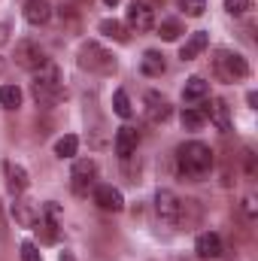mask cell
<instances>
[{"label": "cell", "mask_w": 258, "mask_h": 261, "mask_svg": "<svg viewBox=\"0 0 258 261\" xmlns=\"http://www.w3.org/2000/svg\"><path fill=\"white\" fill-rule=\"evenodd\" d=\"M100 34H104V37H110V40H116V43H128L125 24H122V21H116V18H104V21H100Z\"/></svg>", "instance_id": "ffe728a7"}, {"label": "cell", "mask_w": 258, "mask_h": 261, "mask_svg": "<svg viewBox=\"0 0 258 261\" xmlns=\"http://www.w3.org/2000/svg\"><path fill=\"white\" fill-rule=\"evenodd\" d=\"M179 34H183V21H179V18H164V21L158 24V37L167 40V43L179 40Z\"/></svg>", "instance_id": "603a6c76"}, {"label": "cell", "mask_w": 258, "mask_h": 261, "mask_svg": "<svg viewBox=\"0 0 258 261\" xmlns=\"http://www.w3.org/2000/svg\"><path fill=\"white\" fill-rule=\"evenodd\" d=\"M203 97H210V82L200 79V76H192V79L183 85V100H186V103H197V100H203Z\"/></svg>", "instance_id": "e0dca14e"}, {"label": "cell", "mask_w": 258, "mask_h": 261, "mask_svg": "<svg viewBox=\"0 0 258 261\" xmlns=\"http://www.w3.org/2000/svg\"><path fill=\"white\" fill-rule=\"evenodd\" d=\"M155 213H158V219L164 225H176V219H179V197L170 189H158L155 192Z\"/></svg>", "instance_id": "9c48e42d"}, {"label": "cell", "mask_w": 258, "mask_h": 261, "mask_svg": "<svg viewBox=\"0 0 258 261\" xmlns=\"http://www.w3.org/2000/svg\"><path fill=\"white\" fill-rule=\"evenodd\" d=\"M0 107L3 110H18L21 107V88L18 85H0Z\"/></svg>", "instance_id": "44dd1931"}, {"label": "cell", "mask_w": 258, "mask_h": 261, "mask_svg": "<svg viewBox=\"0 0 258 261\" xmlns=\"http://www.w3.org/2000/svg\"><path fill=\"white\" fill-rule=\"evenodd\" d=\"M0 70H3V61H0Z\"/></svg>", "instance_id": "836d02e7"}, {"label": "cell", "mask_w": 258, "mask_h": 261, "mask_svg": "<svg viewBox=\"0 0 258 261\" xmlns=\"http://www.w3.org/2000/svg\"><path fill=\"white\" fill-rule=\"evenodd\" d=\"M176 167L186 179H203L210 170H213V149L200 140L192 143H183L176 149Z\"/></svg>", "instance_id": "6da1fadb"}, {"label": "cell", "mask_w": 258, "mask_h": 261, "mask_svg": "<svg viewBox=\"0 0 258 261\" xmlns=\"http://www.w3.org/2000/svg\"><path fill=\"white\" fill-rule=\"evenodd\" d=\"M128 28L137 34H149L155 28V9L146 0H134L128 6Z\"/></svg>", "instance_id": "8992f818"}, {"label": "cell", "mask_w": 258, "mask_h": 261, "mask_svg": "<svg viewBox=\"0 0 258 261\" xmlns=\"http://www.w3.org/2000/svg\"><path fill=\"white\" fill-rule=\"evenodd\" d=\"M79 67L82 70H88V73H97V76H113L116 73V55L113 52H107L100 43H82V49H79Z\"/></svg>", "instance_id": "3957f363"}, {"label": "cell", "mask_w": 258, "mask_h": 261, "mask_svg": "<svg viewBox=\"0 0 258 261\" xmlns=\"http://www.w3.org/2000/svg\"><path fill=\"white\" fill-rule=\"evenodd\" d=\"M21 261H43L40 249H37L31 240H24V243H21Z\"/></svg>", "instance_id": "83f0119b"}, {"label": "cell", "mask_w": 258, "mask_h": 261, "mask_svg": "<svg viewBox=\"0 0 258 261\" xmlns=\"http://www.w3.org/2000/svg\"><path fill=\"white\" fill-rule=\"evenodd\" d=\"M213 70L222 82H240L249 76V61L240 55V52H231V49H219L216 58H213Z\"/></svg>", "instance_id": "277c9868"}, {"label": "cell", "mask_w": 258, "mask_h": 261, "mask_svg": "<svg viewBox=\"0 0 258 261\" xmlns=\"http://www.w3.org/2000/svg\"><path fill=\"white\" fill-rule=\"evenodd\" d=\"M200 110H203L207 122H213V125L222 130V134H225V130H231V107H228L222 97H210Z\"/></svg>", "instance_id": "30bf717a"}, {"label": "cell", "mask_w": 258, "mask_h": 261, "mask_svg": "<svg viewBox=\"0 0 258 261\" xmlns=\"http://www.w3.org/2000/svg\"><path fill=\"white\" fill-rule=\"evenodd\" d=\"M137 143H140V134L131 128V125H122V128L116 130L113 146H116V155H119V158H125V161H128L131 155L137 152Z\"/></svg>", "instance_id": "4fadbf2b"}, {"label": "cell", "mask_w": 258, "mask_h": 261, "mask_svg": "<svg viewBox=\"0 0 258 261\" xmlns=\"http://www.w3.org/2000/svg\"><path fill=\"white\" fill-rule=\"evenodd\" d=\"M9 40V24H0V43H6Z\"/></svg>", "instance_id": "4dcf8cb0"}, {"label": "cell", "mask_w": 258, "mask_h": 261, "mask_svg": "<svg viewBox=\"0 0 258 261\" xmlns=\"http://www.w3.org/2000/svg\"><path fill=\"white\" fill-rule=\"evenodd\" d=\"M15 64L21 70H28V73H37L40 67L49 64V55L37 40H18L15 43Z\"/></svg>", "instance_id": "5b68a950"}, {"label": "cell", "mask_w": 258, "mask_h": 261, "mask_svg": "<svg viewBox=\"0 0 258 261\" xmlns=\"http://www.w3.org/2000/svg\"><path fill=\"white\" fill-rule=\"evenodd\" d=\"M104 3H107V6H119V0H104Z\"/></svg>", "instance_id": "d6a6232c"}, {"label": "cell", "mask_w": 258, "mask_h": 261, "mask_svg": "<svg viewBox=\"0 0 258 261\" xmlns=\"http://www.w3.org/2000/svg\"><path fill=\"white\" fill-rule=\"evenodd\" d=\"M225 9L231 15H246L252 9V0H225Z\"/></svg>", "instance_id": "4316f807"}, {"label": "cell", "mask_w": 258, "mask_h": 261, "mask_svg": "<svg viewBox=\"0 0 258 261\" xmlns=\"http://www.w3.org/2000/svg\"><path fill=\"white\" fill-rule=\"evenodd\" d=\"M76 149H79V137H76V134H64V137L55 143V155H58V158H73Z\"/></svg>", "instance_id": "d4e9b609"}, {"label": "cell", "mask_w": 258, "mask_h": 261, "mask_svg": "<svg viewBox=\"0 0 258 261\" xmlns=\"http://www.w3.org/2000/svg\"><path fill=\"white\" fill-rule=\"evenodd\" d=\"M12 213H15V222H18V225H24V228H34V225H37V219H40V210H34V206H31L28 200H21V197H15Z\"/></svg>", "instance_id": "d6986e66"}, {"label": "cell", "mask_w": 258, "mask_h": 261, "mask_svg": "<svg viewBox=\"0 0 258 261\" xmlns=\"http://www.w3.org/2000/svg\"><path fill=\"white\" fill-rule=\"evenodd\" d=\"M179 6H183V12L186 15H203V9H207V0H179Z\"/></svg>", "instance_id": "484cf974"}, {"label": "cell", "mask_w": 258, "mask_h": 261, "mask_svg": "<svg viewBox=\"0 0 258 261\" xmlns=\"http://www.w3.org/2000/svg\"><path fill=\"white\" fill-rule=\"evenodd\" d=\"M3 170H6V189L15 197H21L28 192V170H24L21 164H12V161H6Z\"/></svg>", "instance_id": "5bb4252c"}, {"label": "cell", "mask_w": 258, "mask_h": 261, "mask_svg": "<svg viewBox=\"0 0 258 261\" xmlns=\"http://www.w3.org/2000/svg\"><path fill=\"white\" fill-rule=\"evenodd\" d=\"M94 173H97L94 161H91V158H79V161L73 164V170H70V186H73V192H76V195H88V189H91V182H94Z\"/></svg>", "instance_id": "ba28073f"}, {"label": "cell", "mask_w": 258, "mask_h": 261, "mask_svg": "<svg viewBox=\"0 0 258 261\" xmlns=\"http://www.w3.org/2000/svg\"><path fill=\"white\" fill-rule=\"evenodd\" d=\"M194 252H197V258H222V237H219L216 231H203V234H197V240H194Z\"/></svg>", "instance_id": "7c38bea8"}, {"label": "cell", "mask_w": 258, "mask_h": 261, "mask_svg": "<svg viewBox=\"0 0 258 261\" xmlns=\"http://www.w3.org/2000/svg\"><path fill=\"white\" fill-rule=\"evenodd\" d=\"M113 113L119 116V119H131L134 116V107H131V97H128V91H116L113 94Z\"/></svg>", "instance_id": "cb8c5ba5"}, {"label": "cell", "mask_w": 258, "mask_h": 261, "mask_svg": "<svg viewBox=\"0 0 258 261\" xmlns=\"http://www.w3.org/2000/svg\"><path fill=\"white\" fill-rule=\"evenodd\" d=\"M34 97H37V103H43V107H55L61 97H64V82H61V70L58 67L49 64L40 67L37 73H34Z\"/></svg>", "instance_id": "7a4b0ae2"}, {"label": "cell", "mask_w": 258, "mask_h": 261, "mask_svg": "<svg viewBox=\"0 0 258 261\" xmlns=\"http://www.w3.org/2000/svg\"><path fill=\"white\" fill-rule=\"evenodd\" d=\"M24 18H28V24H34V28L46 24V21L52 18L49 0H24Z\"/></svg>", "instance_id": "9a60e30c"}, {"label": "cell", "mask_w": 258, "mask_h": 261, "mask_svg": "<svg viewBox=\"0 0 258 261\" xmlns=\"http://www.w3.org/2000/svg\"><path fill=\"white\" fill-rule=\"evenodd\" d=\"M94 203L104 213H122L125 210V197H122L119 189H113V186H97L94 189Z\"/></svg>", "instance_id": "8fae6325"}, {"label": "cell", "mask_w": 258, "mask_h": 261, "mask_svg": "<svg viewBox=\"0 0 258 261\" xmlns=\"http://www.w3.org/2000/svg\"><path fill=\"white\" fill-rule=\"evenodd\" d=\"M140 70H143V76H161L164 70H167V61H164V55L161 52H155V49H149L143 58H140Z\"/></svg>", "instance_id": "ac0fdd59"}, {"label": "cell", "mask_w": 258, "mask_h": 261, "mask_svg": "<svg viewBox=\"0 0 258 261\" xmlns=\"http://www.w3.org/2000/svg\"><path fill=\"white\" fill-rule=\"evenodd\" d=\"M203 125H207V116H203L200 107H186L183 110V128L186 130H200Z\"/></svg>", "instance_id": "7402d4cb"}, {"label": "cell", "mask_w": 258, "mask_h": 261, "mask_svg": "<svg viewBox=\"0 0 258 261\" xmlns=\"http://www.w3.org/2000/svg\"><path fill=\"white\" fill-rule=\"evenodd\" d=\"M243 155H246V173L255 176V155H252V152H243Z\"/></svg>", "instance_id": "f546056e"}, {"label": "cell", "mask_w": 258, "mask_h": 261, "mask_svg": "<svg viewBox=\"0 0 258 261\" xmlns=\"http://www.w3.org/2000/svg\"><path fill=\"white\" fill-rule=\"evenodd\" d=\"M207 43H210V37H207V31H194L192 37L183 43V49H179V58L183 61H194L203 49H207Z\"/></svg>", "instance_id": "2e32d148"}, {"label": "cell", "mask_w": 258, "mask_h": 261, "mask_svg": "<svg viewBox=\"0 0 258 261\" xmlns=\"http://www.w3.org/2000/svg\"><path fill=\"white\" fill-rule=\"evenodd\" d=\"M58 261H76V258H73L70 252H61V258H58Z\"/></svg>", "instance_id": "1f68e13d"}, {"label": "cell", "mask_w": 258, "mask_h": 261, "mask_svg": "<svg viewBox=\"0 0 258 261\" xmlns=\"http://www.w3.org/2000/svg\"><path fill=\"white\" fill-rule=\"evenodd\" d=\"M9 240V231H6V213H3V200H0V243Z\"/></svg>", "instance_id": "f1b7e54d"}, {"label": "cell", "mask_w": 258, "mask_h": 261, "mask_svg": "<svg viewBox=\"0 0 258 261\" xmlns=\"http://www.w3.org/2000/svg\"><path fill=\"white\" fill-rule=\"evenodd\" d=\"M143 103H146V119H149L152 125H161V122H167V119L173 116L170 100H167L164 94H158V91H146V94H143Z\"/></svg>", "instance_id": "52a82bcc"}]
</instances>
